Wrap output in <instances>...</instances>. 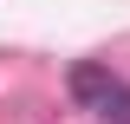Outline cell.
<instances>
[{
  "label": "cell",
  "instance_id": "6da1fadb",
  "mask_svg": "<svg viewBox=\"0 0 130 124\" xmlns=\"http://www.w3.org/2000/svg\"><path fill=\"white\" fill-rule=\"evenodd\" d=\"M65 85H72V98H78L91 118H104V124H130V85L111 72V65H91V59H85V65H72Z\"/></svg>",
  "mask_w": 130,
  "mask_h": 124
}]
</instances>
